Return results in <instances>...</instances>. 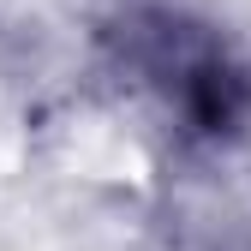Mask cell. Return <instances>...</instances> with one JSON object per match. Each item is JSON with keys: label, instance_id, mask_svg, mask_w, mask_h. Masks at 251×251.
Segmentation results:
<instances>
[{"label": "cell", "instance_id": "1", "mask_svg": "<svg viewBox=\"0 0 251 251\" xmlns=\"http://www.w3.org/2000/svg\"><path fill=\"white\" fill-rule=\"evenodd\" d=\"M120 66L198 150L251 138V42L192 6H138L120 24Z\"/></svg>", "mask_w": 251, "mask_h": 251}]
</instances>
